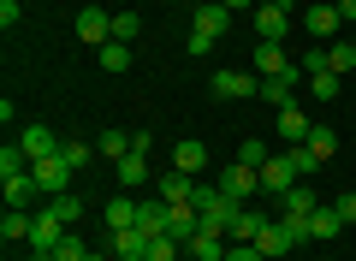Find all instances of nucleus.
I'll use <instances>...</instances> for the list:
<instances>
[{
	"instance_id": "f257e3e1",
	"label": "nucleus",
	"mask_w": 356,
	"mask_h": 261,
	"mask_svg": "<svg viewBox=\"0 0 356 261\" xmlns=\"http://www.w3.org/2000/svg\"><path fill=\"white\" fill-rule=\"evenodd\" d=\"M226 30H232V13L220 6V0H202V6H196V18H191V42H184V48H191L196 60H202V54L214 48V42L226 36Z\"/></svg>"
},
{
	"instance_id": "f03ea898",
	"label": "nucleus",
	"mask_w": 356,
	"mask_h": 261,
	"mask_svg": "<svg viewBox=\"0 0 356 261\" xmlns=\"http://www.w3.org/2000/svg\"><path fill=\"white\" fill-rule=\"evenodd\" d=\"M30 178H36V190L54 202V196H65V190L77 184V166L65 161V155H54V161H30Z\"/></svg>"
},
{
	"instance_id": "7ed1b4c3",
	"label": "nucleus",
	"mask_w": 356,
	"mask_h": 261,
	"mask_svg": "<svg viewBox=\"0 0 356 261\" xmlns=\"http://www.w3.org/2000/svg\"><path fill=\"white\" fill-rule=\"evenodd\" d=\"M339 30H344V18H339V6H332V0L303 6V36H315L321 48H332V42H339Z\"/></svg>"
},
{
	"instance_id": "20e7f679",
	"label": "nucleus",
	"mask_w": 356,
	"mask_h": 261,
	"mask_svg": "<svg viewBox=\"0 0 356 261\" xmlns=\"http://www.w3.org/2000/svg\"><path fill=\"white\" fill-rule=\"evenodd\" d=\"M65 232H72V226H65V220H60V208L48 202V208H42L36 220H30V237H24V244L36 249V255H54V244H60Z\"/></svg>"
},
{
	"instance_id": "39448f33",
	"label": "nucleus",
	"mask_w": 356,
	"mask_h": 261,
	"mask_svg": "<svg viewBox=\"0 0 356 261\" xmlns=\"http://www.w3.org/2000/svg\"><path fill=\"white\" fill-rule=\"evenodd\" d=\"M303 65H285V72L280 77H261V95H255V101H267V107H273V113H280V107H291V101H297V84H303Z\"/></svg>"
},
{
	"instance_id": "423d86ee",
	"label": "nucleus",
	"mask_w": 356,
	"mask_h": 261,
	"mask_svg": "<svg viewBox=\"0 0 356 261\" xmlns=\"http://www.w3.org/2000/svg\"><path fill=\"white\" fill-rule=\"evenodd\" d=\"M208 89H214L220 101H250V95H261V77H255V72H238V65H226V72H214V84H208Z\"/></svg>"
},
{
	"instance_id": "0eeeda50",
	"label": "nucleus",
	"mask_w": 356,
	"mask_h": 261,
	"mask_svg": "<svg viewBox=\"0 0 356 261\" xmlns=\"http://www.w3.org/2000/svg\"><path fill=\"white\" fill-rule=\"evenodd\" d=\"M214 184H220V190H226V196H232V202H250V196H255V190H261V173H255V166H243V161H232V166H226V173H214Z\"/></svg>"
},
{
	"instance_id": "6e6552de",
	"label": "nucleus",
	"mask_w": 356,
	"mask_h": 261,
	"mask_svg": "<svg viewBox=\"0 0 356 261\" xmlns=\"http://www.w3.org/2000/svg\"><path fill=\"white\" fill-rule=\"evenodd\" d=\"M77 42H89V48H102V42H113V18H107V6H77Z\"/></svg>"
},
{
	"instance_id": "1a4fd4ad",
	"label": "nucleus",
	"mask_w": 356,
	"mask_h": 261,
	"mask_svg": "<svg viewBox=\"0 0 356 261\" xmlns=\"http://www.w3.org/2000/svg\"><path fill=\"white\" fill-rule=\"evenodd\" d=\"M18 149H24L30 161H54V155L65 149V137H54V125H24V131H18Z\"/></svg>"
},
{
	"instance_id": "9d476101",
	"label": "nucleus",
	"mask_w": 356,
	"mask_h": 261,
	"mask_svg": "<svg viewBox=\"0 0 356 261\" xmlns=\"http://www.w3.org/2000/svg\"><path fill=\"white\" fill-rule=\"evenodd\" d=\"M196 232H202V208H191V202H166V237L191 244Z\"/></svg>"
},
{
	"instance_id": "9b49d317",
	"label": "nucleus",
	"mask_w": 356,
	"mask_h": 261,
	"mask_svg": "<svg viewBox=\"0 0 356 261\" xmlns=\"http://www.w3.org/2000/svg\"><path fill=\"white\" fill-rule=\"evenodd\" d=\"M291 18L297 13H285V6H255V36L261 42H285L291 36Z\"/></svg>"
},
{
	"instance_id": "f8f14e48",
	"label": "nucleus",
	"mask_w": 356,
	"mask_h": 261,
	"mask_svg": "<svg viewBox=\"0 0 356 261\" xmlns=\"http://www.w3.org/2000/svg\"><path fill=\"white\" fill-rule=\"evenodd\" d=\"M255 249H261L267 261H285V255H291L297 244H291V232H285V220H267L261 232H255Z\"/></svg>"
},
{
	"instance_id": "ddd939ff",
	"label": "nucleus",
	"mask_w": 356,
	"mask_h": 261,
	"mask_svg": "<svg viewBox=\"0 0 356 261\" xmlns=\"http://www.w3.org/2000/svg\"><path fill=\"white\" fill-rule=\"evenodd\" d=\"M291 184H297V166H291V155H273V161L261 166V190H267V196H285Z\"/></svg>"
},
{
	"instance_id": "4468645a",
	"label": "nucleus",
	"mask_w": 356,
	"mask_h": 261,
	"mask_svg": "<svg viewBox=\"0 0 356 261\" xmlns=\"http://www.w3.org/2000/svg\"><path fill=\"white\" fill-rule=\"evenodd\" d=\"M196 184H202V178H191V173H178V166H172V173L154 178V196H161V202H191Z\"/></svg>"
},
{
	"instance_id": "2eb2a0df",
	"label": "nucleus",
	"mask_w": 356,
	"mask_h": 261,
	"mask_svg": "<svg viewBox=\"0 0 356 261\" xmlns=\"http://www.w3.org/2000/svg\"><path fill=\"white\" fill-rule=\"evenodd\" d=\"M261 226H267V214H261V208H250V202H243V208L232 214L226 237H232V244H255V232H261Z\"/></svg>"
},
{
	"instance_id": "dca6fc26",
	"label": "nucleus",
	"mask_w": 356,
	"mask_h": 261,
	"mask_svg": "<svg viewBox=\"0 0 356 261\" xmlns=\"http://www.w3.org/2000/svg\"><path fill=\"white\" fill-rule=\"evenodd\" d=\"M273 131H280L285 143H309V131H315V119H309V113H303V107L291 101V107H280V125H273Z\"/></svg>"
},
{
	"instance_id": "f3484780",
	"label": "nucleus",
	"mask_w": 356,
	"mask_h": 261,
	"mask_svg": "<svg viewBox=\"0 0 356 261\" xmlns=\"http://www.w3.org/2000/svg\"><path fill=\"white\" fill-rule=\"evenodd\" d=\"M172 166H178V173H202V166H208V149H202V143H196V137H178L172 143Z\"/></svg>"
},
{
	"instance_id": "a211bd4d",
	"label": "nucleus",
	"mask_w": 356,
	"mask_h": 261,
	"mask_svg": "<svg viewBox=\"0 0 356 261\" xmlns=\"http://www.w3.org/2000/svg\"><path fill=\"white\" fill-rule=\"evenodd\" d=\"M280 208L291 214V220H309V214L321 208V196H315V190L303 184V178H297V184H291V190H285V196H280Z\"/></svg>"
},
{
	"instance_id": "6ab92c4d",
	"label": "nucleus",
	"mask_w": 356,
	"mask_h": 261,
	"mask_svg": "<svg viewBox=\"0 0 356 261\" xmlns=\"http://www.w3.org/2000/svg\"><path fill=\"white\" fill-rule=\"evenodd\" d=\"M226 237H220V232H196L191 237V244H184V255H191V261H226Z\"/></svg>"
},
{
	"instance_id": "aec40b11",
	"label": "nucleus",
	"mask_w": 356,
	"mask_h": 261,
	"mask_svg": "<svg viewBox=\"0 0 356 261\" xmlns=\"http://www.w3.org/2000/svg\"><path fill=\"white\" fill-rule=\"evenodd\" d=\"M285 42H255V77H280L285 72Z\"/></svg>"
},
{
	"instance_id": "412c9836",
	"label": "nucleus",
	"mask_w": 356,
	"mask_h": 261,
	"mask_svg": "<svg viewBox=\"0 0 356 261\" xmlns=\"http://www.w3.org/2000/svg\"><path fill=\"white\" fill-rule=\"evenodd\" d=\"M113 173H119L125 190H143L149 184V155H125V161H113Z\"/></svg>"
},
{
	"instance_id": "4be33fe9",
	"label": "nucleus",
	"mask_w": 356,
	"mask_h": 261,
	"mask_svg": "<svg viewBox=\"0 0 356 261\" xmlns=\"http://www.w3.org/2000/svg\"><path fill=\"white\" fill-rule=\"evenodd\" d=\"M95 60H102V72H131V42H102V48H95Z\"/></svg>"
},
{
	"instance_id": "5701e85b",
	"label": "nucleus",
	"mask_w": 356,
	"mask_h": 261,
	"mask_svg": "<svg viewBox=\"0 0 356 261\" xmlns=\"http://www.w3.org/2000/svg\"><path fill=\"white\" fill-rule=\"evenodd\" d=\"M137 208H143V202L113 196V202H107V232H125V226H137Z\"/></svg>"
},
{
	"instance_id": "b1692460",
	"label": "nucleus",
	"mask_w": 356,
	"mask_h": 261,
	"mask_svg": "<svg viewBox=\"0 0 356 261\" xmlns=\"http://www.w3.org/2000/svg\"><path fill=\"white\" fill-rule=\"evenodd\" d=\"M95 155H102V161H125L131 155V131H102V137H95Z\"/></svg>"
},
{
	"instance_id": "393cba45",
	"label": "nucleus",
	"mask_w": 356,
	"mask_h": 261,
	"mask_svg": "<svg viewBox=\"0 0 356 261\" xmlns=\"http://www.w3.org/2000/svg\"><path fill=\"white\" fill-rule=\"evenodd\" d=\"M309 232H315V237H339V232H344V220H339V208H332V202H321V208L309 214Z\"/></svg>"
},
{
	"instance_id": "a878e982",
	"label": "nucleus",
	"mask_w": 356,
	"mask_h": 261,
	"mask_svg": "<svg viewBox=\"0 0 356 261\" xmlns=\"http://www.w3.org/2000/svg\"><path fill=\"white\" fill-rule=\"evenodd\" d=\"M285 155H291V166H297V178H315L321 166H327V161H321L315 149H309V143H285Z\"/></svg>"
},
{
	"instance_id": "bb28decb",
	"label": "nucleus",
	"mask_w": 356,
	"mask_h": 261,
	"mask_svg": "<svg viewBox=\"0 0 356 261\" xmlns=\"http://www.w3.org/2000/svg\"><path fill=\"white\" fill-rule=\"evenodd\" d=\"M137 226H143L149 237H161V232H166V202H161V196H149V202L137 208Z\"/></svg>"
},
{
	"instance_id": "cd10ccee",
	"label": "nucleus",
	"mask_w": 356,
	"mask_h": 261,
	"mask_svg": "<svg viewBox=\"0 0 356 261\" xmlns=\"http://www.w3.org/2000/svg\"><path fill=\"white\" fill-rule=\"evenodd\" d=\"M339 89H344L339 72H315V77H309V95H315V101H339Z\"/></svg>"
},
{
	"instance_id": "c85d7f7f",
	"label": "nucleus",
	"mask_w": 356,
	"mask_h": 261,
	"mask_svg": "<svg viewBox=\"0 0 356 261\" xmlns=\"http://www.w3.org/2000/svg\"><path fill=\"white\" fill-rule=\"evenodd\" d=\"M327 65H332L339 77H350V72H356V42H332V48H327Z\"/></svg>"
},
{
	"instance_id": "c756f323",
	"label": "nucleus",
	"mask_w": 356,
	"mask_h": 261,
	"mask_svg": "<svg viewBox=\"0 0 356 261\" xmlns=\"http://www.w3.org/2000/svg\"><path fill=\"white\" fill-rule=\"evenodd\" d=\"M309 149H315L321 161H332V155H339V131H332V125H315V131H309Z\"/></svg>"
},
{
	"instance_id": "7c9ffc66",
	"label": "nucleus",
	"mask_w": 356,
	"mask_h": 261,
	"mask_svg": "<svg viewBox=\"0 0 356 261\" xmlns=\"http://www.w3.org/2000/svg\"><path fill=\"white\" fill-rule=\"evenodd\" d=\"M18 173H30V155L18 149V143H6V149H0V178H18Z\"/></svg>"
},
{
	"instance_id": "2f4dec72",
	"label": "nucleus",
	"mask_w": 356,
	"mask_h": 261,
	"mask_svg": "<svg viewBox=\"0 0 356 261\" xmlns=\"http://www.w3.org/2000/svg\"><path fill=\"white\" fill-rule=\"evenodd\" d=\"M30 220L36 214H24V208H6V220H0V237L13 244V237H30Z\"/></svg>"
},
{
	"instance_id": "473e14b6",
	"label": "nucleus",
	"mask_w": 356,
	"mask_h": 261,
	"mask_svg": "<svg viewBox=\"0 0 356 261\" xmlns=\"http://www.w3.org/2000/svg\"><path fill=\"white\" fill-rule=\"evenodd\" d=\"M238 161H243V166H255V173H261V166L273 161V155H267V143H261V137H243V143H238Z\"/></svg>"
},
{
	"instance_id": "72a5a7b5",
	"label": "nucleus",
	"mask_w": 356,
	"mask_h": 261,
	"mask_svg": "<svg viewBox=\"0 0 356 261\" xmlns=\"http://www.w3.org/2000/svg\"><path fill=\"white\" fill-rule=\"evenodd\" d=\"M48 261H89V244H83V237H72V232H65L60 244H54V255H48Z\"/></svg>"
},
{
	"instance_id": "f704fd0d",
	"label": "nucleus",
	"mask_w": 356,
	"mask_h": 261,
	"mask_svg": "<svg viewBox=\"0 0 356 261\" xmlns=\"http://www.w3.org/2000/svg\"><path fill=\"white\" fill-rule=\"evenodd\" d=\"M60 155H65V161L77 166V173H83V166L95 161V143H83V137H65V149H60Z\"/></svg>"
},
{
	"instance_id": "c9c22d12",
	"label": "nucleus",
	"mask_w": 356,
	"mask_h": 261,
	"mask_svg": "<svg viewBox=\"0 0 356 261\" xmlns=\"http://www.w3.org/2000/svg\"><path fill=\"white\" fill-rule=\"evenodd\" d=\"M178 255H184V244H178V237H149V261H178Z\"/></svg>"
},
{
	"instance_id": "e433bc0d",
	"label": "nucleus",
	"mask_w": 356,
	"mask_h": 261,
	"mask_svg": "<svg viewBox=\"0 0 356 261\" xmlns=\"http://www.w3.org/2000/svg\"><path fill=\"white\" fill-rule=\"evenodd\" d=\"M143 36V18L137 13H113V42H137Z\"/></svg>"
},
{
	"instance_id": "4c0bfd02",
	"label": "nucleus",
	"mask_w": 356,
	"mask_h": 261,
	"mask_svg": "<svg viewBox=\"0 0 356 261\" xmlns=\"http://www.w3.org/2000/svg\"><path fill=\"white\" fill-rule=\"evenodd\" d=\"M54 208H60V220H65V226H77V220H83V196H77V190L54 196Z\"/></svg>"
},
{
	"instance_id": "58836bf2",
	"label": "nucleus",
	"mask_w": 356,
	"mask_h": 261,
	"mask_svg": "<svg viewBox=\"0 0 356 261\" xmlns=\"http://www.w3.org/2000/svg\"><path fill=\"white\" fill-rule=\"evenodd\" d=\"M303 72H309V77H315V72H332V65H327V48H321V42L303 54Z\"/></svg>"
},
{
	"instance_id": "ea45409f",
	"label": "nucleus",
	"mask_w": 356,
	"mask_h": 261,
	"mask_svg": "<svg viewBox=\"0 0 356 261\" xmlns=\"http://www.w3.org/2000/svg\"><path fill=\"white\" fill-rule=\"evenodd\" d=\"M332 208H339V220H344V226H356V190H344V196L332 202Z\"/></svg>"
},
{
	"instance_id": "a19ab883",
	"label": "nucleus",
	"mask_w": 356,
	"mask_h": 261,
	"mask_svg": "<svg viewBox=\"0 0 356 261\" xmlns=\"http://www.w3.org/2000/svg\"><path fill=\"white\" fill-rule=\"evenodd\" d=\"M226 261H267V255H261L255 244H232V249H226Z\"/></svg>"
},
{
	"instance_id": "79ce46f5",
	"label": "nucleus",
	"mask_w": 356,
	"mask_h": 261,
	"mask_svg": "<svg viewBox=\"0 0 356 261\" xmlns=\"http://www.w3.org/2000/svg\"><path fill=\"white\" fill-rule=\"evenodd\" d=\"M131 155H154V131H131Z\"/></svg>"
},
{
	"instance_id": "37998d69",
	"label": "nucleus",
	"mask_w": 356,
	"mask_h": 261,
	"mask_svg": "<svg viewBox=\"0 0 356 261\" xmlns=\"http://www.w3.org/2000/svg\"><path fill=\"white\" fill-rule=\"evenodd\" d=\"M18 18H24V6H18V0H0V24L13 30V24H18Z\"/></svg>"
},
{
	"instance_id": "c03bdc74",
	"label": "nucleus",
	"mask_w": 356,
	"mask_h": 261,
	"mask_svg": "<svg viewBox=\"0 0 356 261\" xmlns=\"http://www.w3.org/2000/svg\"><path fill=\"white\" fill-rule=\"evenodd\" d=\"M332 6H339V18H344V24H356V0H332Z\"/></svg>"
},
{
	"instance_id": "a18cd8bd",
	"label": "nucleus",
	"mask_w": 356,
	"mask_h": 261,
	"mask_svg": "<svg viewBox=\"0 0 356 261\" xmlns=\"http://www.w3.org/2000/svg\"><path fill=\"white\" fill-rule=\"evenodd\" d=\"M255 6H285V13H297V0H255Z\"/></svg>"
},
{
	"instance_id": "49530a36",
	"label": "nucleus",
	"mask_w": 356,
	"mask_h": 261,
	"mask_svg": "<svg viewBox=\"0 0 356 261\" xmlns=\"http://www.w3.org/2000/svg\"><path fill=\"white\" fill-rule=\"evenodd\" d=\"M220 6H226V13H243V6H255V0H220Z\"/></svg>"
},
{
	"instance_id": "de8ad7c7",
	"label": "nucleus",
	"mask_w": 356,
	"mask_h": 261,
	"mask_svg": "<svg viewBox=\"0 0 356 261\" xmlns=\"http://www.w3.org/2000/svg\"><path fill=\"white\" fill-rule=\"evenodd\" d=\"M89 261H107V255H102V249H89Z\"/></svg>"
},
{
	"instance_id": "09e8293b",
	"label": "nucleus",
	"mask_w": 356,
	"mask_h": 261,
	"mask_svg": "<svg viewBox=\"0 0 356 261\" xmlns=\"http://www.w3.org/2000/svg\"><path fill=\"white\" fill-rule=\"evenodd\" d=\"M178 261H191V255H178Z\"/></svg>"
}]
</instances>
